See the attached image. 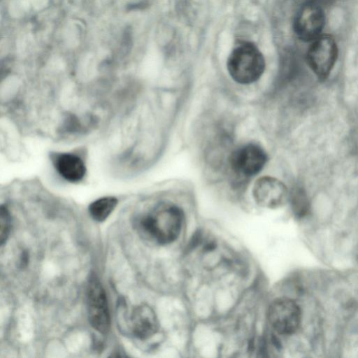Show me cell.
I'll list each match as a JSON object with an SVG mask.
<instances>
[{
  "mask_svg": "<svg viewBox=\"0 0 358 358\" xmlns=\"http://www.w3.org/2000/svg\"><path fill=\"white\" fill-rule=\"evenodd\" d=\"M182 220L183 214L179 207L162 203L144 215L141 219L140 226L158 243L168 244L179 236Z\"/></svg>",
  "mask_w": 358,
  "mask_h": 358,
  "instance_id": "obj_1",
  "label": "cell"
},
{
  "mask_svg": "<svg viewBox=\"0 0 358 358\" xmlns=\"http://www.w3.org/2000/svg\"><path fill=\"white\" fill-rule=\"evenodd\" d=\"M227 66L233 80L247 85L260 78L266 64L263 55L254 43L242 41L230 53Z\"/></svg>",
  "mask_w": 358,
  "mask_h": 358,
  "instance_id": "obj_2",
  "label": "cell"
},
{
  "mask_svg": "<svg viewBox=\"0 0 358 358\" xmlns=\"http://www.w3.org/2000/svg\"><path fill=\"white\" fill-rule=\"evenodd\" d=\"M338 55L334 38L329 34H322L313 41L306 52V62L320 80H325L333 69Z\"/></svg>",
  "mask_w": 358,
  "mask_h": 358,
  "instance_id": "obj_3",
  "label": "cell"
},
{
  "mask_svg": "<svg viewBox=\"0 0 358 358\" xmlns=\"http://www.w3.org/2000/svg\"><path fill=\"white\" fill-rule=\"evenodd\" d=\"M86 290L90 323L99 333L106 334L110 326L107 298L102 284L95 273L90 275Z\"/></svg>",
  "mask_w": 358,
  "mask_h": 358,
  "instance_id": "obj_4",
  "label": "cell"
},
{
  "mask_svg": "<svg viewBox=\"0 0 358 358\" xmlns=\"http://www.w3.org/2000/svg\"><path fill=\"white\" fill-rule=\"evenodd\" d=\"M325 25V13L322 6L315 1L305 3L296 15L294 31L304 42H312L322 34Z\"/></svg>",
  "mask_w": 358,
  "mask_h": 358,
  "instance_id": "obj_5",
  "label": "cell"
},
{
  "mask_svg": "<svg viewBox=\"0 0 358 358\" xmlns=\"http://www.w3.org/2000/svg\"><path fill=\"white\" fill-rule=\"evenodd\" d=\"M269 323L275 331L282 335L294 334L301 319L299 306L292 299L280 298L274 301L268 311Z\"/></svg>",
  "mask_w": 358,
  "mask_h": 358,
  "instance_id": "obj_6",
  "label": "cell"
},
{
  "mask_svg": "<svg viewBox=\"0 0 358 358\" xmlns=\"http://www.w3.org/2000/svg\"><path fill=\"white\" fill-rule=\"evenodd\" d=\"M119 324L123 329L141 340H146L154 336L159 329V322L154 310L147 304L134 307L130 315L124 312Z\"/></svg>",
  "mask_w": 358,
  "mask_h": 358,
  "instance_id": "obj_7",
  "label": "cell"
},
{
  "mask_svg": "<svg viewBox=\"0 0 358 358\" xmlns=\"http://www.w3.org/2000/svg\"><path fill=\"white\" fill-rule=\"evenodd\" d=\"M267 159L266 153L259 145L248 143L234 150L229 160L236 173L251 177L261 171Z\"/></svg>",
  "mask_w": 358,
  "mask_h": 358,
  "instance_id": "obj_8",
  "label": "cell"
},
{
  "mask_svg": "<svg viewBox=\"0 0 358 358\" xmlns=\"http://www.w3.org/2000/svg\"><path fill=\"white\" fill-rule=\"evenodd\" d=\"M253 196L261 206L276 208L284 205L288 199L289 193L285 185L278 179L264 176L258 179L253 187Z\"/></svg>",
  "mask_w": 358,
  "mask_h": 358,
  "instance_id": "obj_9",
  "label": "cell"
},
{
  "mask_svg": "<svg viewBox=\"0 0 358 358\" xmlns=\"http://www.w3.org/2000/svg\"><path fill=\"white\" fill-rule=\"evenodd\" d=\"M54 166L66 180L77 182L83 180L86 168L83 159L73 153H59L52 157Z\"/></svg>",
  "mask_w": 358,
  "mask_h": 358,
  "instance_id": "obj_10",
  "label": "cell"
},
{
  "mask_svg": "<svg viewBox=\"0 0 358 358\" xmlns=\"http://www.w3.org/2000/svg\"><path fill=\"white\" fill-rule=\"evenodd\" d=\"M117 204V199L114 196H105L96 199L89 206L91 217L96 221H104L113 211Z\"/></svg>",
  "mask_w": 358,
  "mask_h": 358,
  "instance_id": "obj_11",
  "label": "cell"
},
{
  "mask_svg": "<svg viewBox=\"0 0 358 358\" xmlns=\"http://www.w3.org/2000/svg\"><path fill=\"white\" fill-rule=\"evenodd\" d=\"M10 228V216L6 206H1L0 211V240L3 245L7 241Z\"/></svg>",
  "mask_w": 358,
  "mask_h": 358,
  "instance_id": "obj_12",
  "label": "cell"
},
{
  "mask_svg": "<svg viewBox=\"0 0 358 358\" xmlns=\"http://www.w3.org/2000/svg\"><path fill=\"white\" fill-rule=\"evenodd\" d=\"M292 203L294 212L302 215L307 210V199L305 194L301 189H297L292 194Z\"/></svg>",
  "mask_w": 358,
  "mask_h": 358,
  "instance_id": "obj_13",
  "label": "cell"
}]
</instances>
